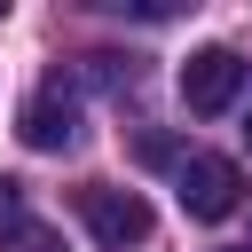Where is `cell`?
Segmentation results:
<instances>
[{"label": "cell", "instance_id": "obj_1", "mask_svg": "<svg viewBox=\"0 0 252 252\" xmlns=\"http://www.w3.org/2000/svg\"><path fill=\"white\" fill-rule=\"evenodd\" d=\"M79 220L94 228L102 252H126V244L150 236V197L142 189H118V181H87L79 189Z\"/></svg>", "mask_w": 252, "mask_h": 252}, {"label": "cell", "instance_id": "obj_2", "mask_svg": "<svg viewBox=\"0 0 252 252\" xmlns=\"http://www.w3.org/2000/svg\"><path fill=\"white\" fill-rule=\"evenodd\" d=\"M236 205H244V173H236V158H213V150L181 158V213H189V220H228Z\"/></svg>", "mask_w": 252, "mask_h": 252}, {"label": "cell", "instance_id": "obj_3", "mask_svg": "<svg viewBox=\"0 0 252 252\" xmlns=\"http://www.w3.org/2000/svg\"><path fill=\"white\" fill-rule=\"evenodd\" d=\"M244 94V63L228 55V47H197L189 63H181V102L197 110V118H213V110H228Z\"/></svg>", "mask_w": 252, "mask_h": 252}, {"label": "cell", "instance_id": "obj_4", "mask_svg": "<svg viewBox=\"0 0 252 252\" xmlns=\"http://www.w3.org/2000/svg\"><path fill=\"white\" fill-rule=\"evenodd\" d=\"M32 150H71L79 142V102H71V87L63 79H47L32 102H24V126H16Z\"/></svg>", "mask_w": 252, "mask_h": 252}, {"label": "cell", "instance_id": "obj_5", "mask_svg": "<svg viewBox=\"0 0 252 252\" xmlns=\"http://www.w3.org/2000/svg\"><path fill=\"white\" fill-rule=\"evenodd\" d=\"M0 252H63V236L39 220H16V228H0Z\"/></svg>", "mask_w": 252, "mask_h": 252}, {"label": "cell", "instance_id": "obj_6", "mask_svg": "<svg viewBox=\"0 0 252 252\" xmlns=\"http://www.w3.org/2000/svg\"><path fill=\"white\" fill-rule=\"evenodd\" d=\"M16 205H24V181L0 173V228H16Z\"/></svg>", "mask_w": 252, "mask_h": 252}, {"label": "cell", "instance_id": "obj_7", "mask_svg": "<svg viewBox=\"0 0 252 252\" xmlns=\"http://www.w3.org/2000/svg\"><path fill=\"white\" fill-rule=\"evenodd\" d=\"M244 142H252V110H244Z\"/></svg>", "mask_w": 252, "mask_h": 252}, {"label": "cell", "instance_id": "obj_8", "mask_svg": "<svg viewBox=\"0 0 252 252\" xmlns=\"http://www.w3.org/2000/svg\"><path fill=\"white\" fill-rule=\"evenodd\" d=\"M244 252H252V244H244Z\"/></svg>", "mask_w": 252, "mask_h": 252}]
</instances>
